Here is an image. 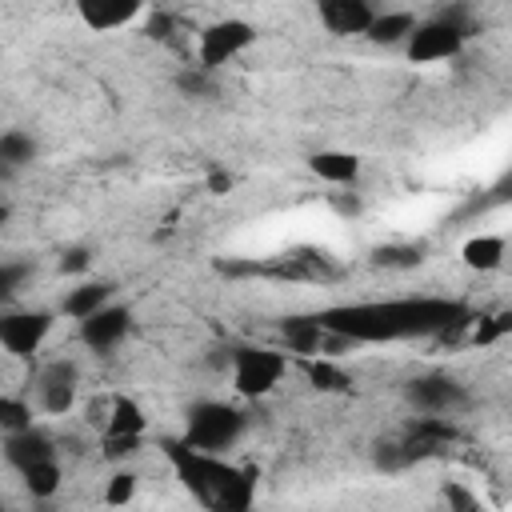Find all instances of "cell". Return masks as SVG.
Here are the masks:
<instances>
[{"instance_id":"6da1fadb","label":"cell","mask_w":512,"mask_h":512,"mask_svg":"<svg viewBox=\"0 0 512 512\" xmlns=\"http://www.w3.org/2000/svg\"><path fill=\"white\" fill-rule=\"evenodd\" d=\"M320 328L356 344H396L416 336H444L468 324V308L444 296H404V300H360L316 312Z\"/></svg>"},{"instance_id":"7a4b0ae2","label":"cell","mask_w":512,"mask_h":512,"mask_svg":"<svg viewBox=\"0 0 512 512\" xmlns=\"http://www.w3.org/2000/svg\"><path fill=\"white\" fill-rule=\"evenodd\" d=\"M164 456L176 468L180 484L200 500L208 512H252L256 504V476L224 456L188 448L184 440H164Z\"/></svg>"},{"instance_id":"3957f363","label":"cell","mask_w":512,"mask_h":512,"mask_svg":"<svg viewBox=\"0 0 512 512\" xmlns=\"http://www.w3.org/2000/svg\"><path fill=\"white\" fill-rule=\"evenodd\" d=\"M472 36V24H468V8H444L440 16L432 20H416V28L408 32L404 48H408V60L412 64H436V60H452L464 52Z\"/></svg>"},{"instance_id":"277c9868","label":"cell","mask_w":512,"mask_h":512,"mask_svg":"<svg viewBox=\"0 0 512 512\" xmlns=\"http://www.w3.org/2000/svg\"><path fill=\"white\" fill-rule=\"evenodd\" d=\"M248 420L240 408L224 404V400H200L188 408V420H184V444L188 448H200V452H212L220 456L224 448H232L240 436H244Z\"/></svg>"},{"instance_id":"5b68a950","label":"cell","mask_w":512,"mask_h":512,"mask_svg":"<svg viewBox=\"0 0 512 512\" xmlns=\"http://www.w3.org/2000/svg\"><path fill=\"white\" fill-rule=\"evenodd\" d=\"M284 372H288V356L276 352V348L248 344V348H236L232 352V388L240 396H248V400L268 396L284 380Z\"/></svg>"},{"instance_id":"8992f818","label":"cell","mask_w":512,"mask_h":512,"mask_svg":"<svg viewBox=\"0 0 512 512\" xmlns=\"http://www.w3.org/2000/svg\"><path fill=\"white\" fill-rule=\"evenodd\" d=\"M252 40H256V28H252L248 20H236V16L216 20V24H208V28L200 32L196 60H200V68H204V72H212V68H220V64L236 60L244 48H252Z\"/></svg>"},{"instance_id":"52a82bcc","label":"cell","mask_w":512,"mask_h":512,"mask_svg":"<svg viewBox=\"0 0 512 512\" xmlns=\"http://www.w3.org/2000/svg\"><path fill=\"white\" fill-rule=\"evenodd\" d=\"M52 336V312H0V348L8 356H36Z\"/></svg>"},{"instance_id":"ba28073f","label":"cell","mask_w":512,"mask_h":512,"mask_svg":"<svg viewBox=\"0 0 512 512\" xmlns=\"http://www.w3.org/2000/svg\"><path fill=\"white\" fill-rule=\"evenodd\" d=\"M76 384H80V368L72 360H52L44 364V372L36 376V396L40 408L48 416H68L76 404Z\"/></svg>"},{"instance_id":"9c48e42d","label":"cell","mask_w":512,"mask_h":512,"mask_svg":"<svg viewBox=\"0 0 512 512\" xmlns=\"http://www.w3.org/2000/svg\"><path fill=\"white\" fill-rule=\"evenodd\" d=\"M408 400H412L424 416H448V412H456V408L468 404V392H464V384H456L452 376H424V380H412Z\"/></svg>"},{"instance_id":"30bf717a","label":"cell","mask_w":512,"mask_h":512,"mask_svg":"<svg viewBox=\"0 0 512 512\" xmlns=\"http://www.w3.org/2000/svg\"><path fill=\"white\" fill-rule=\"evenodd\" d=\"M132 328V316L124 304H104L96 316L80 320V340L92 348V352H112Z\"/></svg>"},{"instance_id":"8fae6325","label":"cell","mask_w":512,"mask_h":512,"mask_svg":"<svg viewBox=\"0 0 512 512\" xmlns=\"http://www.w3.org/2000/svg\"><path fill=\"white\" fill-rule=\"evenodd\" d=\"M376 20V8L368 0H324L320 4V24L336 36H364Z\"/></svg>"},{"instance_id":"7c38bea8","label":"cell","mask_w":512,"mask_h":512,"mask_svg":"<svg viewBox=\"0 0 512 512\" xmlns=\"http://www.w3.org/2000/svg\"><path fill=\"white\" fill-rule=\"evenodd\" d=\"M140 12L144 8L136 0H84L76 8V16L84 20V28H92V32H116V28L132 24Z\"/></svg>"},{"instance_id":"4fadbf2b","label":"cell","mask_w":512,"mask_h":512,"mask_svg":"<svg viewBox=\"0 0 512 512\" xmlns=\"http://www.w3.org/2000/svg\"><path fill=\"white\" fill-rule=\"evenodd\" d=\"M4 456H8V464H12L16 472H24L28 464L52 460L56 448H52V440H48L40 428H24V432H8V436H4Z\"/></svg>"},{"instance_id":"5bb4252c","label":"cell","mask_w":512,"mask_h":512,"mask_svg":"<svg viewBox=\"0 0 512 512\" xmlns=\"http://www.w3.org/2000/svg\"><path fill=\"white\" fill-rule=\"evenodd\" d=\"M280 336H284L288 352H296V356H308V360L324 356V340H328V332L320 328L316 316H288V320L280 324Z\"/></svg>"},{"instance_id":"9a60e30c","label":"cell","mask_w":512,"mask_h":512,"mask_svg":"<svg viewBox=\"0 0 512 512\" xmlns=\"http://www.w3.org/2000/svg\"><path fill=\"white\" fill-rule=\"evenodd\" d=\"M148 428V416L136 400L128 396H116L112 400V412H108V424H104V440H140Z\"/></svg>"},{"instance_id":"2e32d148","label":"cell","mask_w":512,"mask_h":512,"mask_svg":"<svg viewBox=\"0 0 512 512\" xmlns=\"http://www.w3.org/2000/svg\"><path fill=\"white\" fill-rule=\"evenodd\" d=\"M308 168H312L320 180H328V184H352V180L360 176V156L324 148V152H316V156L308 160Z\"/></svg>"},{"instance_id":"e0dca14e","label":"cell","mask_w":512,"mask_h":512,"mask_svg":"<svg viewBox=\"0 0 512 512\" xmlns=\"http://www.w3.org/2000/svg\"><path fill=\"white\" fill-rule=\"evenodd\" d=\"M104 304H112V284H104V280H88V284H80V288H72V292L64 296V316H72V320H88V316H96Z\"/></svg>"},{"instance_id":"ac0fdd59","label":"cell","mask_w":512,"mask_h":512,"mask_svg":"<svg viewBox=\"0 0 512 512\" xmlns=\"http://www.w3.org/2000/svg\"><path fill=\"white\" fill-rule=\"evenodd\" d=\"M32 156H36V140L28 132H20V128L0 132V176L20 172L24 164H32Z\"/></svg>"},{"instance_id":"d6986e66","label":"cell","mask_w":512,"mask_h":512,"mask_svg":"<svg viewBox=\"0 0 512 512\" xmlns=\"http://www.w3.org/2000/svg\"><path fill=\"white\" fill-rule=\"evenodd\" d=\"M20 480H24V488H28L36 500H52V496L60 492V484H64V468H60V460L52 456V460L28 464V468L20 472Z\"/></svg>"},{"instance_id":"ffe728a7","label":"cell","mask_w":512,"mask_h":512,"mask_svg":"<svg viewBox=\"0 0 512 512\" xmlns=\"http://www.w3.org/2000/svg\"><path fill=\"white\" fill-rule=\"evenodd\" d=\"M412 28H416L412 12H376V20H372V28L364 36L372 44H400V40H408Z\"/></svg>"},{"instance_id":"44dd1931","label":"cell","mask_w":512,"mask_h":512,"mask_svg":"<svg viewBox=\"0 0 512 512\" xmlns=\"http://www.w3.org/2000/svg\"><path fill=\"white\" fill-rule=\"evenodd\" d=\"M460 256H464L468 268L492 272V268H500V260H504V236H472Z\"/></svg>"},{"instance_id":"7402d4cb","label":"cell","mask_w":512,"mask_h":512,"mask_svg":"<svg viewBox=\"0 0 512 512\" xmlns=\"http://www.w3.org/2000/svg\"><path fill=\"white\" fill-rule=\"evenodd\" d=\"M0 428H4V436L32 428V408L24 396H0Z\"/></svg>"},{"instance_id":"603a6c76","label":"cell","mask_w":512,"mask_h":512,"mask_svg":"<svg viewBox=\"0 0 512 512\" xmlns=\"http://www.w3.org/2000/svg\"><path fill=\"white\" fill-rule=\"evenodd\" d=\"M308 376H312V384H316L320 392H344V388H348V376H344L332 360H324V356H316V360L308 364Z\"/></svg>"},{"instance_id":"cb8c5ba5","label":"cell","mask_w":512,"mask_h":512,"mask_svg":"<svg viewBox=\"0 0 512 512\" xmlns=\"http://www.w3.org/2000/svg\"><path fill=\"white\" fill-rule=\"evenodd\" d=\"M132 496H136V472H128V468L124 472H112L108 484H104V504L108 508H124Z\"/></svg>"},{"instance_id":"d4e9b609","label":"cell","mask_w":512,"mask_h":512,"mask_svg":"<svg viewBox=\"0 0 512 512\" xmlns=\"http://www.w3.org/2000/svg\"><path fill=\"white\" fill-rule=\"evenodd\" d=\"M24 276H28V264H12V260L0 264V304L24 284Z\"/></svg>"},{"instance_id":"484cf974","label":"cell","mask_w":512,"mask_h":512,"mask_svg":"<svg viewBox=\"0 0 512 512\" xmlns=\"http://www.w3.org/2000/svg\"><path fill=\"white\" fill-rule=\"evenodd\" d=\"M508 328H512V324H508V316H492L488 324H480V328H476V344H492V340H500Z\"/></svg>"},{"instance_id":"4316f807","label":"cell","mask_w":512,"mask_h":512,"mask_svg":"<svg viewBox=\"0 0 512 512\" xmlns=\"http://www.w3.org/2000/svg\"><path fill=\"white\" fill-rule=\"evenodd\" d=\"M88 260H92V256H88V248H68V252H64V260H60V268H64V272H84V268H88Z\"/></svg>"},{"instance_id":"83f0119b","label":"cell","mask_w":512,"mask_h":512,"mask_svg":"<svg viewBox=\"0 0 512 512\" xmlns=\"http://www.w3.org/2000/svg\"><path fill=\"white\" fill-rule=\"evenodd\" d=\"M208 188H212V192H228V188H232V176L216 168V172H208Z\"/></svg>"},{"instance_id":"f1b7e54d","label":"cell","mask_w":512,"mask_h":512,"mask_svg":"<svg viewBox=\"0 0 512 512\" xmlns=\"http://www.w3.org/2000/svg\"><path fill=\"white\" fill-rule=\"evenodd\" d=\"M4 216H8V208H4V204H0V220H4Z\"/></svg>"},{"instance_id":"f546056e","label":"cell","mask_w":512,"mask_h":512,"mask_svg":"<svg viewBox=\"0 0 512 512\" xmlns=\"http://www.w3.org/2000/svg\"><path fill=\"white\" fill-rule=\"evenodd\" d=\"M0 512H8V508H4V500H0Z\"/></svg>"}]
</instances>
